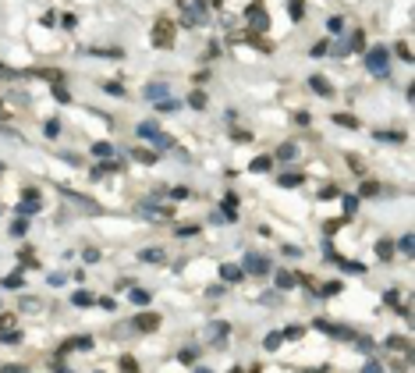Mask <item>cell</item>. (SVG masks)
Here are the masks:
<instances>
[{
	"instance_id": "cell-8",
	"label": "cell",
	"mask_w": 415,
	"mask_h": 373,
	"mask_svg": "<svg viewBox=\"0 0 415 373\" xmlns=\"http://www.w3.org/2000/svg\"><path fill=\"white\" fill-rule=\"evenodd\" d=\"M28 213H39V196H36V188H25V203L18 206V217H28Z\"/></svg>"
},
{
	"instance_id": "cell-50",
	"label": "cell",
	"mask_w": 415,
	"mask_h": 373,
	"mask_svg": "<svg viewBox=\"0 0 415 373\" xmlns=\"http://www.w3.org/2000/svg\"><path fill=\"white\" fill-rule=\"evenodd\" d=\"M334 196H337V188H330V185H327V188H319V199H334Z\"/></svg>"
},
{
	"instance_id": "cell-34",
	"label": "cell",
	"mask_w": 415,
	"mask_h": 373,
	"mask_svg": "<svg viewBox=\"0 0 415 373\" xmlns=\"http://www.w3.org/2000/svg\"><path fill=\"white\" fill-rule=\"evenodd\" d=\"M25 231H28V220H25V217H22V220H14V224H11V235H18V238H22V235H25Z\"/></svg>"
},
{
	"instance_id": "cell-2",
	"label": "cell",
	"mask_w": 415,
	"mask_h": 373,
	"mask_svg": "<svg viewBox=\"0 0 415 373\" xmlns=\"http://www.w3.org/2000/svg\"><path fill=\"white\" fill-rule=\"evenodd\" d=\"M135 135H139V139H149V142H153L156 149H167V146H171V139H167V135H164V132H160V128L153 125V121H142V125H139V132H135Z\"/></svg>"
},
{
	"instance_id": "cell-44",
	"label": "cell",
	"mask_w": 415,
	"mask_h": 373,
	"mask_svg": "<svg viewBox=\"0 0 415 373\" xmlns=\"http://www.w3.org/2000/svg\"><path fill=\"white\" fill-rule=\"evenodd\" d=\"M387 348H408L405 338H387Z\"/></svg>"
},
{
	"instance_id": "cell-42",
	"label": "cell",
	"mask_w": 415,
	"mask_h": 373,
	"mask_svg": "<svg viewBox=\"0 0 415 373\" xmlns=\"http://www.w3.org/2000/svg\"><path fill=\"white\" fill-rule=\"evenodd\" d=\"M337 292H341L337 281H330V285H323V288H319V295H337Z\"/></svg>"
},
{
	"instance_id": "cell-19",
	"label": "cell",
	"mask_w": 415,
	"mask_h": 373,
	"mask_svg": "<svg viewBox=\"0 0 415 373\" xmlns=\"http://www.w3.org/2000/svg\"><path fill=\"white\" fill-rule=\"evenodd\" d=\"M280 341H284V334H280V331H273V334H266V341H263V345H266V352H273V348H280Z\"/></svg>"
},
{
	"instance_id": "cell-20",
	"label": "cell",
	"mask_w": 415,
	"mask_h": 373,
	"mask_svg": "<svg viewBox=\"0 0 415 373\" xmlns=\"http://www.w3.org/2000/svg\"><path fill=\"white\" fill-rule=\"evenodd\" d=\"M22 281H25V274H22V270H14V274H7V277H4V288H22Z\"/></svg>"
},
{
	"instance_id": "cell-13",
	"label": "cell",
	"mask_w": 415,
	"mask_h": 373,
	"mask_svg": "<svg viewBox=\"0 0 415 373\" xmlns=\"http://www.w3.org/2000/svg\"><path fill=\"white\" fill-rule=\"evenodd\" d=\"M294 285H298V274H291V270H280V274H277V288H280V292H291Z\"/></svg>"
},
{
	"instance_id": "cell-10",
	"label": "cell",
	"mask_w": 415,
	"mask_h": 373,
	"mask_svg": "<svg viewBox=\"0 0 415 373\" xmlns=\"http://www.w3.org/2000/svg\"><path fill=\"white\" fill-rule=\"evenodd\" d=\"M242 277H245L242 266H234V263H224V266H220V281H227V285H234V281H242Z\"/></svg>"
},
{
	"instance_id": "cell-49",
	"label": "cell",
	"mask_w": 415,
	"mask_h": 373,
	"mask_svg": "<svg viewBox=\"0 0 415 373\" xmlns=\"http://www.w3.org/2000/svg\"><path fill=\"white\" fill-rule=\"evenodd\" d=\"M61 18H64V28H75V25H78L75 14H61Z\"/></svg>"
},
{
	"instance_id": "cell-33",
	"label": "cell",
	"mask_w": 415,
	"mask_h": 373,
	"mask_svg": "<svg viewBox=\"0 0 415 373\" xmlns=\"http://www.w3.org/2000/svg\"><path fill=\"white\" fill-rule=\"evenodd\" d=\"M171 196H174V199H188V196H192V188H188V185H174V188H171Z\"/></svg>"
},
{
	"instance_id": "cell-23",
	"label": "cell",
	"mask_w": 415,
	"mask_h": 373,
	"mask_svg": "<svg viewBox=\"0 0 415 373\" xmlns=\"http://www.w3.org/2000/svg\"><path fill=\"white\" fill-rule=\"evenodd\" d=\"M334 125H344V128H359V121H355L351 114H334Z\"/></svg>"
},
{
	"instance_id": "cell-28",
	"label": "cell",
	"mask_w": 415,
	"mask_h": 373,
	"mask_svg": "<svg viewBox=\"0 0 415 373\" xmlns=\"http://www.w3.org/2000/svg\"><path fill=\"white\" fill-rule=\"evenodd\" d=\"M366 47V36L362 32H351V39H348V50H362Z\"/></svg>"
},
{
	"instance_id": "cell-41",
	"label": "cell",
	"mask_w": 415,
	"mask_h": 373,
	"mask_svg": "<svg viewBox=\"0 0 415 373\" xmlns=\"http://www.w3.org/2000/svg\"><path fill=\"white\" fill-rule=\"evenodd\" d=\"M188 103H192L195 110H202V107H206V96H202V93H192V100H188Z\"/></svg>"
},
{
	"instance_id": "cell-18",
	"label": "cell",
	"mask_w": 415,
	"mask_h": 373,
	"mask_svg": "<svg viewBox=\"0 0 415 373\" xmlns=\"http://www.w3.org/2000/svg\"><path fill=\"white\" fill-rule=\"evenodd\" d=\"M131 302H135V306H146V302H149V292H146V288H131Z\"/></svg>"
},
{
	"instance_id": "cell-3",
	"label": "cell",
	"mask_w": 415,
	"mask_h": 373,
	"mask_svg": "<svg viewBox=\"0 0 415 373\" xmlns=\"http://www.w3.org/2000/svg\"><path fill=\"white\" fill-rule=\"evenodd\" d=\"M181 11H185V25H199L206 18V7H202V0H181Z\"/></svg>"
},
{
	"instance_id": "cell-9",
	"label": "cell",
	"mask_w": 415,
	"mask_h": 373,
	"mask_svg": "<svg viewBox=\"0 0 415 373\" xmlns=\"http://www.w3.org/2000/svg\"><path fill=\"white\" fill-rule=\"evenodd\" d=\"M167 96H171V85L167 82H149V85H146V100H156L160 103V100H167Z\"/></svg>"
},
{
	"instance_id": "cell-26",
	"label": "cell",
	"mask_w": 415,
	"mask_h": 373,
	"mask_svg": "<svg viewBox=\"0 0 415 373\" xmlns=\"http://www.w3.org/2000/svg\"><path fill=\"white\" fill-rule=\"evenodd\" d=\"M252 171H256V174L270 171V157H256V160H252Z\"/></svg>"
},
{
	"instance_id": "cell-31",
	"label": "cell",
	"mask_w": 415,
	"mask_h": 373,
	"mask_svg": "<svg viewBox=\"0 0 415 373\" xmlns=\"http://www.w3.org/2000/svg\"><path fill=\"white\" fill-rule=\"evenodd\" d=\"M121 373H139V363L131 359V355H124V359H121Z\"/></svg>"
},
{
	"instance_id": "cell-48",
	"label": "cell",
	"mask_w": 415,
	"mask_h": 373,
	"mask_svg": "<svg viewBox=\"0 0 415 373\" xmlns=\"http://www.w3.org/2000/svg\"><path fill=\"white\" fill-rule=\"evenodd\" d=\"M397 245H401V252H412V249H415V245H412V235H405V238H401Z\"/></svg>"
},
{
	"instance_id": "cell-24",
	"label": "cell",
	"mask_w": 415,
	"mask_h": 373,
	"mask_svg": "<svg viewBox=\"0 0 415 373\" xmlns=\"http://www.w3.org/2000/svg\"><path fill=\"white\" fill-rule=\"evenodd\" d=\"M210 334H213L217 341H224V338H227V323H224V320H220V323H210Z\"/></svg>"
},
{
	"instance_id": "cell-14",
	"label": "cell",
	"mask_w": 415,
	"mask_h": 373,
	"mask_svg": "<svg viewBox=\"0 0 415 373\" xmlns=\"http://www.w3.org/2000/svg\"><path fill=\"white\" fill-rule=\"evenodd\" d=\"M93 157H99L103 163H107V160L114 157V146H110V142H96V146H93Z\"/></svg>"
},
{
	"instance_id": "cell-40",
	"label": "cell",
	"mask_w": 415,
	"mask_h": 373,
	"mask_svg": "<svg viewBox=\"0 0 415 373\" xmlns=\"http://www.w3.org/2000/svg\"><path fill=\"white\" fill-rule=\"evenodd\" d=\"M302 334H305V327H298V323H294V327H288V331H284V338H291V341H294V338H302Z\"/></svg>"
},
{
	"instance_id": "cell-43",
	"label": "cell",
	"mask_w": 415,
	"mask_h": 373,
	"mask_svg": "<svg viewBox=\"0 0 415 373\" xmlns=\"http://www.w3.org/2000/svg\"><path fill=\"white\" fill-rule=\"evenodd\" d=\"M362 373H383V366H380V363H376V359H369V363H366V366H362Z\"/></svg>"
},
{
	"instance_id": "cell-36",
	"label": "cell",
	"mask_w": 415,
	"mask_h": 373,
	"mask_svg": "<svg viewBox=\"0 0 415 373\" xmlns=\"http://www.w3.org/2000/svg\"><path fill=\"white\" fill-rule=\"evenodd\" d=\"M376 139H383V142H401V132H376Z\"/></svg>"
},
{
	"instance_id": "cell-35",
	"label": "cell",
	"mask_w": 415,
	"mask_h": 373,
	"mask_svg": "<svg viewBox=\"0 0 415 373\" xmlns=\"http://www.w3.org/2000/svg\"><path fill=\"white\" fill-rule=\"evenodd\" d=\"M341 28H344V22H341V18H337V14H334V18H327V32H334V36H337V32H341Z\"/></svg>"
},
{
	"instance_id": "cell-46",
	"label": "cell",
	"mask_w": 415,
	"mask_h": 373,
	"mask_svg": "<svg viewBox=\"0 0 415 373\" xmlns=\"http://www.w3.org/2000/svg\"><path fill=\"white\" fill-rule=\"evenodd\" d=\"M0 79H4V82H11V79H14V71H11L4 61H0Z\"/></svg>"
},
{
	"instance_id": "cell-38",
	"label": "cell",
	"mask_w": 415,
	"mask_h": 373,
	"mask_svg": "<svg viewBox=\"0 0 415 373\" xmlns=\"http://www.w3.org/2000/svg\"><path fill=\"white\" fill-rule=\"evenodd\" d=\"M376 192H380V185H376V182H366V185L359 188V196H376Z\"/></svg>"
},
{
	"instance_id": "cell-53",
	"label": "cell",
	"mask_w": 415,
	"mask_h": 373,
	"mask_svg": "<svg viewBox=\"0 0 415 373\" xmlns=\"http://www.w3.org/2000/svg\"><path fill=\"white\" fill-rule=\"evenodd\" d=\"M64 281H68V274H50V285L57 288V285H64Z\"/></svg>"
},
{
	"instance_id": "cell-25",
	"label": "cell",
	"mask_w": 415,
	"mask_h": 373,
	"mask_svg": "<svg viewBox=\"0 0 415 373\" xmlns=\"http://www.w3.org/2000/svg\"><path fill=\"white\" fill-rule=\"evenodd\" d=\"M359 210V196H344V217H355Z\"/></svg>"
},
{
	"instance_id": "cell-55",
	"label": "cell",
	"mask_w": 415,
	"mask_h": 373,
	"mask_svg": "<svg viewBox=\"0 0 415 373\" xmlns=\"http://www.w3.org/2000/svg\"><path fill=\"white\" fill-rule=\"evenodd\" d=\"M231 373H245V370H242V366H234V370H231Z\"/></svg>"
},
{
	"instance_id": "cell-39",
	"label": "cell",
	"mask_w": 415,
	"mask_h": 373,
	"mask_svg": "<svg viewBox=\"0 0 415 373\" xmlns=\"http://www.w3.org/2000/svg\"><path fill=\"white\" fill-rule=\"evenodd\" d=\"M156 110H177V100H171V96H167V100H160V103H156Z\"/></svg>"
},
{
	"instance_id": "cell-54",
	"label": "cell",
	"mask_w": 415,
	"mask_h": 373,
	"mask_svg": "<svg viewBox=\"0 0 415 373\" xmlns=\"http://www.w3.org/2000/svg\"><path fill=\"white\" fill-rule=\"evenodd\" d=\"M195 373H213V370H206V366H195Z\"/></svg>"
},
{
	"instance_id": "cell-12",
	"label": "cell",
	"mask_w": 415,
	"mask_h": 373,
	"mask_svg": "<svg viewBox=\"0 0 415 373\" xmlns=\"http://www.w3.org/2000/svg\"><path fill=\"white\" fill-rule=\"evenodd\" d=\"M139 260H142V263H164V260H167V252L160 249V245H153V249H142V252H139Z\"/></svg>"
},
{
	"instance_id": "cell-15",
	"label": "cell",
	"mask_w": 415,
	"mask_h": 373,
	"mask_svg": "<svg viewBox=\"0 0 415 373\" xmlns=\"http://www.w3.org/2000/svg\"><path fill=\"white\" fill-rule=\"evenodd\" d=\"M302 182H305L302 174H280V178H277V185H280V188H294V185H302Z\"/></svg>"
},
{
	"instance_id": "cell-30",
	"label": "cell",
	"mask_w": 415,
	"mask_h": 373,
	"mask_svg": "<svg viewBox=\"0 0 415 373\" xmlns=\"http://www.w3.org/2000/svg\"><path fill=\"white\" fill-rule=\"evenodd\" d=\"M135 160L139 163H156V153H149V149H135Z\"/></svg>"
},
{
	"instance_id": "cell-4",
	"label": "cell",
	"mask_w": 415,
	"mask_h": 373,
	"mask_svg": "<svg viewBox=\"0 0 415 373\" xmlns=\"http://www.w3.org/2000/svg\"><path fill=\"white\" fill-rule=\"evenodd\" d=\"M242 270L245 274H270V260H266L263 252H248L245 263H242Z\"/></svg>"
},
{
	"instance_id": "cell-6",
	"label": "cell",
	"mask_w": 415,
	"mask_h": 373,
	"mask_svg": "<svg viewBox=\"0 0 415 373\" xmlns=\"http://www.w3.org/2000/svg\"><path fill=\"white\" fill-rule=\"evenodd\" d=\"M245 22H248V28H256V32H266V11H263V4H252L248 11H245Z\"/></svg>"
},
{
	"instance_id": "cell-16",
	"label": "cell",
	"mask_w": 415,
	"mask_h": 373,
	"mask_svg": "<svg viewBox=\"0 0 415 373\" xmlns=\"http://www.w3.org/2000/svg\"><path fill=\"white\" fill-rule=\"evenodd\" d=\"M71 302H75L78 309H85V306H93V302H96V298H93V295H89V292H82V288H78L75 295H71Z\"/></svg>"
},
{
	"instance_id": "cell-45",
	"label": "cell",
	"mask_w": 415,
	"mask_h": 373,
	"mask_svg": "<svg viewBox=\"0 0 415 373\" xmlns=\"http://www.w3.org/2000/svg\"><path fill=\"white\" fill-rule=\"evenodd\" d=\"M96 260H99V249L89 245V249H85V263H96Z\"/></svg>"
},
{
	"instance_id": "cell-47",
	"label": "cell",
	"mask_w": 415,
	"mask_h": 373,
	"mask_svg": "<svg viewBox=\"0 0 415 373\" xmlns=\"http://www.w3.org/2000/svg\"><path fill=\"white\" fill-rule=\"evenodd\" d=\"M11 327H14V317H7V313H4V317H0V331H11Z\"/></svg>"
},
{
	"instance_id": "cell-27",
	"label": "cell",
	"mask_w": 415,
	"mask_h": 373,
	"mask_svg": "<svg viewBox=\"0 0 415 373\" xmlns=\"http://www.w3.org/2000/svg\"><path fill=\"white\" fill-rule=\"evenodd\" d=\"M0 341H4V345H18L22 334H18V331H0Z\"/></svg>"
},
{
	"instance_id": "cell-52",
	"label": "cell",
	"mask_w": 415,
	"mask_h": 373,
	"mask_svg": "<svg viewBox=\"0 0 415 373\" xmlns=\"http://www.w3.org/2000/svg\"><path fill=\"white\" fill-rule=\"evenodd\" d=\"M327 47H330V43H316V47H313V57H323V53H327Z\"/></svg>"
},
{
	"instance_id": "cell-22",
	"label": "cell",
	"mask_w": 415,
	"mask_h": 373,
	"mask_svg": "<svg viewBox=\"0 0 415 373\" xmlns=\"http://www.w3.org/2000/svg\"><path fill=\"white\" fill-rule=\"evenodd\" d=\"M294 153H298V149H294V142H284V146L277 149V160H291Z\"/></svg>"
},
{
	"instance_id": "cell-29",
	"label": "cell",
	"mask_w": 415,
	"mask_h": 373,
	"mask_svg": "<svg viewBox=\"0 0 415 373\" xmlns=\"http://www.w3.org/2000/svg\"><path fill=\"white\" fill-rule=\"evenodd\" d=\"M376 256H380V260H391V256H394V245H391V242H380V245H376Z\"/></svg>"
},
{
	"instance_id": "cell-1",
	"label": "cell",
	"mask_w": 415,
	"mask_h": 373,
	"mask_svg": "<svg viewBox=\"0 0 415 373\" xmlns=\"http://www.w3.org/2000/svg\"><path fill=\"white\" fill-rule=\"evenodd\" d=\"M387 64H391V50L387 47H369L366 50V68L373 75H387Z\"/></svg>"
},
{
	"instance_id": "cell-17",
	"label": "cell",
	"mask_w": 415,
	"mask_h": 373,
	"mask_svg": "<svg viewBox=\"0 0 415 373\" xmlns=\"http://www.w3.org/2000/svg\"><path fill=\"white\" fill-rule=\"evenodd\" d=\"M288 11H291V18H294V22H302V14H305V4H302V0H288Z\"/></svg>"
},
{
	"instance_id": "cell-7",
	"label": "cell",
	"mask_w": 415,
	"mask_h": 373,
	"mask_svg": "<svg viewBox=\"0 0 415 373\" xmlns=\"http://www.w3.org/2000/svg\"><path fill=\"white\" fill-rule=\"evenodd\" d=\"M160 323H164V320H160L156 313H139V317L131 320V327H135V331H156Z\"/></svg>"
},
{
	"instance_id": "cell-5",
	"label": "cell",
	"mask_w": 415,
	"mask_h": 373,
	"mask_svg": "<svg viewBox=\"0 0 415 373\" xmlns=\"http://www.w3.org/2000/svg\"><path fill=\"white\" fill-rule=\"evenodd\" d=\"M174 43V25L171 22H156V28H153V47H171Z\"/></svg>"
},
{
	"instance_id": "cell-51",
	"label": "cell",
	"mask_w": 415,
	"mask_h": 373,
	"mask_svg": "<svg viewBox=\"0 0 415 373\" xmlns=\"http://www.w3.org/2000/svg\"><path fill=\"white\" fill-rule=\"evenodd\" d=\"M96 306H103V309H114V306H117V302H114V298H110V295H107V298H96Z\"/></svg>"
},
{
	"instance_id": "cell-11",
	"label": "cell",
	"mask_w": 415,
	"mask_h": 373,
	"mask_svg": "<svg viewBox=\"0 0 415 373\" xmlns=\"http://www.w3.org/2000/svg\"><path fill=\"white\" fill-rule=\"evenodd\" d=\"M309 85H313L319 96H334V85H330L327 79H323V75H309Z\"/></svg>"
},
{
	"instance_id": "cell-37",
	"label": "cell",
	"mask_w": 415,
	"mask_h": 373,
	"mask_svg": "<svg viewBox=\"0 0 415 373\" xmlns=\"http://www.w3.org/2000/svg\"><path fill=\"white\" fill-rule=\"evenodd\" d=\"M195 355H199V352H195V348H185V352H181V355H177V359H181V363H185V366H192V363H195Z\"/></svg>"
},
{
	"instance_id": "cell-21",
	"label": "cell",
	"mask_w": 415,
	"mask_h": 373,
	"mask_svg": "<svg viewBox=\"0 0 415 373\" xmlns=\"http://www.w3.org/2000/svg\"><path fill=\"white\" fill-rule=\"evenodd\" d=\"M43 135H47V139H57V135H61V121H47V125H43Z\"/></svg>"
},
{
	"instance_id": "cell-32",
	"label": "cell",
	"mask_w": 415,
	"mask_h": 373,
	"mask_svg": "<svg viewBox=\"0 0 415 373\" xmlns=\"http://www.w3.org/2000/svg\"><path fill=\"white\" fill-rule=\"evenodd\" d=\"M53 96H57V103H68L71 96H68V89L61 85V82H53Z\"/></svg>"
}]
</instances>
